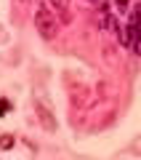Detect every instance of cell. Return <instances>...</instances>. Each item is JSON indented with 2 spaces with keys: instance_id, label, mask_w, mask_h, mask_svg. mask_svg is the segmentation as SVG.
Masks as SVG:
<instances>
[{
  "instance_id": "cell-1",
  "label": "cell",
  "mask_w": 141,
  "mask_h": 160,
  "mask_svg": "<svg viewBox=\"0 0 141 160\" xmlns=\"http://www.w3.org/2000/svg\"><path fill=\"white\" fill-rule=\"evenodd\" d=\"M35 29H37V35H40L43 40H53V38H56V32H59L56 16H53L45 6H37V8H35Z\"/></svg>"
},
{
  "instance_id": "cell-2",
  "label": "cell",
  "mask_w": 141,
  "mask_h": 160,
  "mask_svg": "<svg viewBox=\"0 0 141 160\" xmlns=\"http://www.w3.org/2000/svg\"><path fill=\"white\" fill-rule=\"evenodd\" d=\"M35 112L40 115V120H43V126L48 128V131H56V118L48 112V107H45L43 102H35Z\"/></svg>"
},
{
  "instance_id": "cell-3",
  "label": "cell",
  "mask_w": 141,
  "mask_h": 160,
  "mask_svg": "<svg viewBox=\"0 0 141 160\" xmlns=\"http://www.w3.org/2000/svg\"><path fill=\"white\" fill-rule=\"evenodd\" d=\"M48 3L53 6V11H59V13H61V19H64V22H69V13H67V0H48Z\"/></svg>"
},
{
  "instance_id": "cell-4",
  "label": "cell",
  "mask_w": 141,
  "mask_h": 160,
  "mask_svg": "<svg viewBox=\"0 0 141 160\" xmlns=\"http://www.w3.org/2000/svg\"><path fill=\"white\" fill-rule=\"evenodd\" d=\"M13 144H16V139H13L11 133H3V136H0V149H11Z\"/></svg>"
},
{
  "instance_id": "cell-5",
  "label": "cell",
  "mask_w": 141,
  "mask_h": 160,
  "mask_svg": "<svg viewBox=\"0 0 141 160\" xmlns=\"http://www.w3.org/2000/svg\"><path fill=\"white\" fill-rule=\"evenodd\" d=\"M11 107H13V104L8 102V99H0V115H6V112H11Z\"/></svg>"
},
{
  "instance_id": "cell-6",
  "label": "cell",
  "mask_w": 141,
  "mask_h": 160,
  "mask_svg": "<svg viewBox=\"0 0 141 160\" xmlns=\"http://www.w3.org/2000/svg\"><path fill=\"white\" fill-rule=\"evenodd\" d=\"M114 6H117L120 11H125V8H128V0H114Z\"/></svg>"
},
{
  "instance_id": "cell-7",
  "label": "cell",
  "mask_w": 141,
  "mask_h": 160,
  "mask_svg": "<svg viewBox=\"0 0 141 160\" xmlns=\"http://www.w3.org/2000/svg\"><path fill=\"white\" fill-rule=\"evenodd\" d=\"M88 3H96V6H99V3H101V0H88Z\"/></svg>"
},
{
  "instance_id": "cell-8",
  "label": "cell",
  "mask_w": 141,
  "mask_h": 160,
  "mask_svg": "<svg viewBox=\"0 0 141 160\" xmlns=\"http://www.w3.org/2000/svg\"><path fill=\"white\" fill-rule=\"evenodd\" d=\"M22 3H24V0H22Z\"/></svg>"
}]
</instances>
